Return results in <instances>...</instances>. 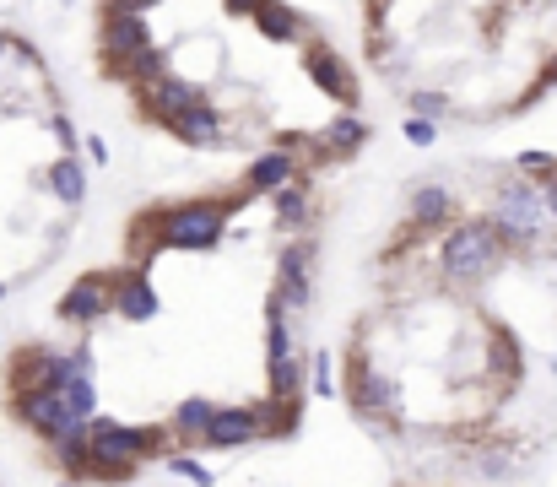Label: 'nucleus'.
Returning a JSON list of instances; mask_svg holds the SVG:
<instances>
[{
	"instance_id": "nucleus-17",
	"label": "nucleus",
	"mask_w": 557,
	"mask_h": 487,
	"mask_svg": "<svg viewBox=\"0 0 557 487\" xmlns=\"http://www.w3.org/2000/svg\"><path fill=\"white\" fill-rule=\"evenodd\" d=\"M255 412H260V439L265 444L298 439V428H303V396H265V401H255Z\"/></svg>"
},
{
	"instance_id": "nucleus-4",
	"label": "nucleus",
	"mask_w": 557,
	"mask_h": 487,
	"mask_svg": "<svg viewBox=\"0 0 557 487\" xmlns=\"http://www.w3.org/2000/svg\"><path fill=\"white\" fill-rule=\"evenodd\" d=\"M265 396H303V363L293 347V309L271 287L265 298Z\"/></svg>"
},
{
	"instance_id": "nucleus-33",
	"label": "nucleus",
	"mask_w": 557,
	"mask_h": 487,
	"mask_svg": "<svg viewBox=\"0 0 557 487\" xmlns=\"http://www.w3.org/2000/svg\"><path fill=\"white\" fill-rule=\"evenodd\" d=\"M0 298H6V282H0Z\"/></svg>"
},
{
	"instance_id": "nucleus-8",
	"label": "nucleus",
	"mask_w": 557,
	"mask_h": 487,
	"mask_svg": "<svg viewBox=\"0 0 557 487\" xmlns=\"http://www.w3.org/2000/svg\"><path fill=\"white\" fill-rule=\"evenodd\" d=\"M455 222H460V206L449 184L417 179L406 190V239H433L439 228H455Z\"/></svg>"
},
{
	"instance_id": "nucleus-1",
	"label": "nucleus",
	"mask_w": 557,
	"mask_h": 487,
	"mask_svg": "<svg viewBox=\"0 0 557 487\" xmlns=\"http://www.w3.org/2000/svg\"><path fill=\"white\" fill-rule=\"evenodd\" d=\"M255 195L238 184L233 195H190V201H152L147 212H130L125 222V249L136 255V266H152L163 249H184V255H211L222 239H228L233 212Z\"/></svg>"
},
{
	"instance_id": "nucleus-31",
	"label": "nucleus",
	"mask_w": 557,
	"mask_h": 487,
	"mask_svg": "<svg viewBox=\"0 0 557 487\" xmlns=\"http://www.w3.org/2000/svg\"><path fill=\"white\" fill-rule=\"evenodd\" d=\"M130 6H136V11H152V6H157V0H130Z\"/></svg>"
},
{
	"instance_id": "nucleus-27",
	"label": "nucleus",
	"mask_w": 557,
	"mask_h": 487,
	"mask_svg": "<svg viewBox=\"0 0 557 487\" xmlns=\"http://www.w3.org/2000/svg\"><path fill=\"white\" fill-rule=\"evenodd\" d=\"M401 136L411 141V147H433V141H439V125H433V120H417V114H406Z\"/></svg>"
},
{
	"instance_id": "nucleus-22",
	"label": "nucleus",
	"mask_w": 557,
	"mask_h": 487,
	"mask_svg": "<svg viewBox=\"0 0 557 487\" xmlns=\"http://www.w3.org/2000/svg\"><path fill=\"white\" fill-rule=\"evenodd\" d=\"M406 114H417V120H449L455 114V103H449V92H433V87H417V92H406Z\"/></svg>"
},
{
	"instance_id": "nucleus-18",
	"label": "nucleus",
	"mask_w": 557,
	"mask_h": 487,
	"mask_svg": "<svg viewBox=\"0 0 557 487\" xmlns=\"http://www.w3.org/2000/svg\"><path fill=\"white\" fill-rule=\"evenodd\" d=\"M211 417H217V401L190 396V401H179L174 412H168V433H174V444H184V450H201Z\"/></svg>"
},
{
	"instance_id": "nucleus-32",
	"label": "nucleus",
	"mask_w": 557,
	"mask_h": 487,
	"mask_svg": "<svg viewBox=\"0 0 557 487\" xmlns=\"http://www.w3.org/2000/svg\"><path fill=\"white\" fill-rule=\"evenodd\" d=\"M55 487H76V482H71V477H60V482H55Z\"/></svg>"
},
{
	"instance_id": "nucleus-29",
	"label": "nucleus",
	"mask_w": 557,
	"mask_h": 487,
	"mask_svg": "<svg viewBox=\"0 0 557 487\" xmlns=\"http://www.w3.org/2000/svg\"><path fill=\"white\" fill-rule=\"evenodd\" d=\"M260 6H265V0H222V11H228V17H249V22H255Z\"/></svg>"
},
{
	"instance_id": "nucleus-19",
	"label": "nucleus",
	"mask_w": 557,
	"mask_h": 487,
	"mask_svg": "<svg viewBox=\"0 0 557 487\" xmlns=\"http://www.w3.org/2000/svg\"><path fill=\"white\" fill-rule=\"evenodd\" d=\"M44 184H49V195H55L60 206H82L87 201V163H82V152H76V157H55V163L44 168Z\"/></svg>"
},
{
	"instance_id": "nucleus-16",
	"label": "nucleus",
	"mask_w": 557,
	"mask_h": 487,
	"mask_svg": "<svg viewBox=\"0 0 557 487\" xmlns=\"http://www.w3.org/2000/svg\"><path fill=\"white\" fill-rule=\"evenodd\" d=\"M255 33L265 44H303L309 38V17L298 6H287V0H265L255 11Z\"/></svg>"
},
{
	"instance_id": "nucleus-25",
	"label": "nucleus",
	"mask_w": 557,
	"mask_h": 487,
	"mask_svg": "<svg viewBox=\"0 0 557 487\" xmlns=\"http://www.w3.org/2000/svg\"><path fill=\"white\" fill-rule=\"evenodd\" d=\"M49 136H55V147H60V157H76V152H82V136H76V125L71 120H65V114L55 109V114H49Z\"/></svg>"
},
{
	"instance_id": "nucleus-14",
	"label": "nucleus",
	"mask_w": 557,
	"mask_h": 487,
	"mask_svg": "<svg viewBox=\"0 0 557 487\" xmlns=\"http://www.w3.org/2000/svg\"><path fill=\"white\" fill-rule=\"evenodd\" d=\"M298 174H309V168H303V157H298V152H287V147H271V152H260L255 163H249V174L238 179V184H244L255 201H260V195L271 201V195L282 190V184H293Z\"/></svg>"
},
{
	"instance_id": "nucleus-23",
	"label": "nucleus",
	"mask_w": 557,
	"mask_h": 487,
	"mask_svg": "<svg viewBox=\"0 0 557 487\" xmlns=\"http://www.w3.org/2000/svg\"><path fill=\"white\" fill-rule=\"evenodd\" d=\"M163 466L174 471V477H184L190 487H211V471H206V466H201V460H195L190 450H168V455H163Z\"/></svg>"
},
{
	"instance_id": "nucleus-9",
	"label": "nucleus",
	"mask_w": 557,
	"mask_h": 487,
	"mask_svg": "<svg viewBox=\"0 0 557 487\" xmlns=\"http://www.w3.org/2000/svg\"><path fill=\"white\" fill-rule=\"evenodd\" d=\"M314 260H320V239L314 233H298V239L282 244V255H276V293L287 298V309L314 304Z\"/></svg>"
},
{
	"instance_id": "nucleus-3",
	"label": "nucleus",
	"mask_w": 557,
	"mask_h": 487,
	"mask_svg": "<svg viewBox=\"0 0 557 487\" xmlns=\"http://www.w3.org/2000/svg\"><path fill=\"white\" fill-rule=\"evenodd\" d=\"M341 363H347L341 396H347L357 423H368V428H379V433H406L401 428V385H395L390 374H379L374 358H368L363 347H352Z\"/></svg>"
},
{
	"instance_id": "nucleus-28",
	"label": "nucleus",
	"mask_w": 557,
	"mask_h": 487,
	"mask_svg": "<svg viewBox=\"0 0 557 487\" xmlns=\"http://www.w3.org/2000/svg\"><path fill=\"white\" fill-rule=\"evenodd\" d=\"M82 152L92 157V168H109L114 163V152H109V141H103V136H82Z\"/></svg>"
},
{
	"instance_id": "nucleus-26",
	"label": "nucleus",
	"mask_w": 557,
	"mask_h": 487,
	"mask_svg": "<svg viewBox=\"0 0 557 487\" xmlns=\"http://www.w3.org/2000/svg\"><path fill=\"white\" fill-rule=\"evenodd\" d=\"M314 396H336V358L314 352Z\"/></svg>"
},
{
	"instance_id": "nucleus-24",
	"label": "nucleus",
	"mask_w": 557,
	"mask_h": 487,
	"mask_svg": "<svg viewBox=\"0 0 557 487\" xmlns=\"http://www.w3.org/2000/svg\"><path fill=\"white\" fill-rule=\"evenodd\" d=\"M514 174L552 179V174H557V152H520V157H514Z\"/></svg>"
},
{
	"instance_id": "nucleus-10",
	"label": "nucleus",
	"mask_w": 557,
	"mask_h": 487,
	"mask_svg": "<svg viewBox=\"0 0 557 487\" xmlns=\"http://www.w3.org/2000/svg\"><path fill=\"white\" fill-rule=\"evenodd\" d=\"M130 98H136L141 120L163 125L168 114H184V109H195V103H206V87L190 82V76H179V71H168V76H157L152 87H136Z\"/></svg>"
},
{
	"instance_id": "nucleus-21",
	"label": "nucleus",
	"mask_w": 557,
	"mask_h": 487,
	"mask_svg": "<svg viewBox=\"0 0 557 487\" xmlns=\"http://www.w3.org/2000/svg\"><path fill=\"white\" fill-rule=\"evenodd\" d=\"M65 417L76 428H87L98 417V374H71L65 379Z\"/></svg>"
},
{
	"instance_id": "nucleus-2",
	"label": "nucleus",
	"mask_w": 557,
	"mask_h": 487,
	"mask_svg": "<svg viewBox=\"0 0 557 487\" xmlns=\"http://www.w3.org/2000/svg\"><path fill=\"white\" fill-rule=\"evenodd\" d=\"M503 260H514V255H509V244L498 239V228H493L487 212L460 217L455 228H444V239H439V276L455 282V287L487 282Z\"/></svg>"
},
{
	"instance_id": "nucleus-20",
	"label": "nucleus",
	"mask_w": 557,
	"mask_h": 487,
	"mask_svg": "<svg viewBox=\"0 0 557 487\" xmlns=\"http://www.w3.org/2000/svg\"><path fill=\"white\" fill-rule=\"evenodd\" d=\"M168 71H174V65H168V49L147 44L141 55H130L125 65H114V71H103V76H114V82H125L130 92H136V87H152L157 76H168Z\"/></svg>"
},
{
	"instance_id": "nucleus-7",
	"label": "nucleus",
	"mask_w": 557,
	"mask_h": 487,
	"mask_svg": "<svg viewBox=\"0 0 557 487\" xmlns=\"http://www.w3.org/2000/svg\"><path fill=\"white\" fill-rule=\"evenodd\" d=\"M114 314V271H82L71 287L55 298V320L76 325L82 336H92V325Z\"/></svg>"
},
{
	"instance_id": "nucleus-12",
	"label": "nucleus",
	"mask_w": 557,
	"mask_h": 487,
	"mask_svg": "<svg viewBox=\"0 0 557 487\" xmlns=\"http://www.w3.org/2000/svg\"><path fill=\"white\" fill-rule=\"evenodd\" d=\"M163 130L179 141V147H195V152H217V147H233L228 141V125H222V114H217V103H195V109H184V114H168Z\"/></svg>"
},
{
	"instance_id": "nucleus-13",
	"label": "nucleus",
	"mask_w": 557,
	"mask_h": 487,
	"mask_svg": "<svg viewBox=\"0 0 557 487\" xmlns=\"http://www.w3.org/2000/svg\"><path fill=\"white\" fill-rule=\"evenodd\" d=\"M249 444H265V439H260V412H255V401H249V406H217V417H211L201 450H249Z\"/></svg>"
},
{
	"instance_id": "nucleus-5",
	"label": "nucleus",
	"mask_w": 557,
	"mask_h": 487,
	"mask_svg": "<svg viewBox=\"0 0 557 487\" xmlns=\"http://www.w3.org/2000/svg\"><path fill=\"white\" fill-rule=\"evenodd\" d=\"M298 65H303V76H309V87H320L341 114H357L363 92H357V71L347 65V55H341V49H330L325 38H303Z\"/></svg>"
},
{
	"instance_id": "nucleus-15",
	"label": "nucleus",
	"mask_w": 557,
	"mask_h": 487,
	"mask_svg": "<svg viewBox=\"0 0 557 487\" xmlns=\"http://www.w3.org/2000/svg\"><path fill=\"white\" fill-rule=\"evenodd\" d=\"M271 222L287 239H298V233L309 228L314 222V174H298L293 184H282V190L271 195Z\"/></svg>"
},
{
	"instance_id": "nucleus-11",
	"label": "nucleus",
	"mask_w": 557,
	"mask_h": 487,
	"mask_svg": "<svg viewBox=\"0 0 557 487\" xmlns=\"http://www.w3.org/2000/svg\"><path fill=\"white\" fill-rule=\"evenodd\" d=\"M114 314L130 325H152L163 314V298L152 287V266H119L114 271Z\"/></svg>"
},
{
	"instance_id": "nucleus-6",
	"label": "nucleus",
	"mask_w": 557,
	"mask_h": 487,
	"mask_svg": "<svg viewBox=\"0 0 557 487\" xmlns=\"http://www.w3.org/2000/svg\"><path fill=\"white\" fill-rule=\"evenodd\" d=\"M147 44H152L147 11H136L130 0H103V6H98V55H103V71L125 65L130 55H141Z\"/></svg>"
},
{
	"instance_id": "nucleus-30",
	"label": "nucleus",
	"mask_w": 557,
	"mask_h": 487,
	"mask_svg": "<svg viewBox=\"0 0 557 487\" xmlns=\"http://www.w3.org/2000/svg\"><path fill=\"white\" fill-rule=\"evenodd\" d=\"M0 55H11V33L6 28H0Z\"/></svg>"
}]
</instances>
